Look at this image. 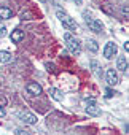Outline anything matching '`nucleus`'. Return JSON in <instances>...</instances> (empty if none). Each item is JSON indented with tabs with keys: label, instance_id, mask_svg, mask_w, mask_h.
Listing matches in <instances>:
<instances>
[{
	"label": "nucleus",
	"instance_id": "5",
	"mask_svg": "<svg viewBox=\"0 0 129 135\" xmlns=\"http://www.w3.org/2000/svg\"><path fill=\"white\" fill-rule=\"evenodd\" d=\"M116 52H118V46H116L113 41H108V43L105 45V48H104V56H105V59H112L113 56H116Z\"/></svg>",
	"mask_w": 129,
	"mask_h": 135
},
{
	"label": "nucleus",
	"instance_id": "22",
	"mask_svg": "<svg viewBox=\"0 0 129 135\" xmlns=\"http://www.w3.org/2000/svg\"><path fill=\"white\" fill-rule=\"evenodd\" d=\"M121 11H123V15L127 18V7H123V10H121Z\"/></svg>",
	"mask_w": 129,
	"mask_h": 135
},
{
	"label": "nucleus",
	"instance_id": "9",
	"mask_svg": "<svg viewBox=\"0 0 129 135\" xmlns=\"http://www.w3.org/2000/svg\"><path fill=\"white\" fill-rule=\"evenodd\" d=\"M11 41H15V43H19L22 38H24V32L22 30H19V29H16V30H13L11 32Z\"/></svg>",
	"mask_w": 129,
	"mask_h": 135
},
{
	"label": "nucleus",
	"instance_id": "3",
	"mask_svg": "<svg viewBox=\"0 0 129 135\" xmlns=\"http://www.w3.org/2000/svg\"><path fill=\"white\" fill-rule=\"evenodd\" d=\"M85 22H86V26H88L93 32L100 33V32L104 30V24H102L99 19H96V18H93V16H89V15H86V13H85Z\"/></svg>",
	"mask_w": 129,
	"mask_h": 135
},
{
	"label": "nucleus",
	"instance_id": "18",
	"mask_svg": "<svg viewBox=\"0 0 129 135\" xmlns=\"http://www.w3.org/2000/svg\"><path fill=\"white\" fill-rule=\"evenodd\" d=\"M16 135H30V132L22 130V129H16Z\"/></svg>",
	"mask_w": 129,
	"mask_h": 135
},
{
	"label": "nucleus",
	"instance_id": "4",
	"mask_svg": "<svg viewBox=\"0 0 129 135\" xmlns=\"http://www.w3.org/2000/svg\"><path fill=\"white\" fill-rule=\"evenodd\" d=\"M18 118L24 122V124H29V126H34V124H37V116L35 114H32V113H29V111H19L18 113Z\"/></svg>",
	"mask_w": 129,
	"mask_h": 135
},
{
	"label": "nucleus",
	"instance_id": "11",
	"mask_svg": "<svg viewBox=\"0 0 129 135\" xmlns=\"http://www.w3.org/2000/svg\"><path fill=\"white\" fill-rule=\"evenodd\" d=\"M49 94H51V97H53L54 100H57V102H61V100L64 99V94H62L59 89H56V88H51V89H49Z\"/></svg>",
	"mask_w": 129,
	"mask_h": 135
},
{
	"label": "nucleus",
	"instance_id": "23",
	"mask_svg": "<svg viewBox=\"0 0 129 135\" xmlns=\"http://www.w3.org/2000/svg\"><path fill=\"white\" fill-rule=\"evenodd\" d=\"M2 116H5V111H3V108H0V118Z\"/></svg>",
	"mask_w": 129,
	"mask_h": 135
},
{
	"label": "nucleus",
	"instance_id": "19",
	"mask_svg": "<svg viewBox=\"0 0 129 135\" xmlns=\"http://www.w3.org/2000/svg\"><path fill=\"white\" fill-rule=\"evenodd\" d=\"M113 94H115V92H112V89H107V91H105V97H107V99L113 97Z\"/></svg>",
	"mask_w": 129,
	"mask_h": 135
},
{
	"label": "nucleus",
	"instance_id": "12",
	"mask_svg": "<svg viewBox=\"0 0 129 135\" xmlns=\"http://www.w3.org/2000/svg\"><path fill=\"white\" fill-rule=\"evenodd\" d=\"M85 111H86L89 116H99V114H100V110H99V107H96V105L86 107V108H85Z\"/></svg>",
	"mask_w": 129,
	"mask_h": 135
},
{
	"label": "nucleus",
	"instance_id": "14",
	"mask_svg": "<svg viewBox=\"0 0 129 135\" xmlns=\"http://www.w3.org/2000/svg\"><path fill=\"white\" fill-rule=\"evenodd\" d=\"M91 72L96 75V76H100V72H99V69H100V67H99V62L97 60H91Z\"/></svg>",
	"mask_w": 129,
	"mask_h": 135
},
{
	"label": "nucleus",
	"instance_id": "24",
	"mask_svg": "<svg viewBox=\"0 0 129 135\" xmlns=\"http://www.w3.org/2000/svg\"><path fill=\"white\" fill-rule=\"evenodd\" d=\"M73 2H75L77 5H81V2H83V0H73Z\"/></svg>",
	"mask_w": 129,
	"mask_h": 135
},
{
	"label": "nucleus",
	"instance_id": "6",
	"mask_svg": "<svg viewBox=\"0 0 129 135\" xmlns=\"http://www.w3.org/2000/svg\"><path fill=\"white\" fill-rule=\"evenodd\" d=\"M105 78H107V84H108V86H116V84L119 83L118 73H116V70H113V69H108V70H107Z\"/></svg>",
	"mask_w": 129,
	"mask_h": 135
},
{
	"label": "nucleus",
	"instance_id": "16",
	"mask_svg": "<svg viewBox=\"0 0 129 135\" xmlns=\"http://www.w3.org/2000/svg\"><path fill=\"white\" fill-rule=\"evenodd\" d=\"M5 35H7V27H5L3 24H0V38L5 37Z\"/></svg>",
	"mask_w": 129,
	"mask_h": 135
},
{
	"label": "nucleus",
	"instance_id": "20",
	"mask_svg": "<svg viewBox=\"0 0 129 135\" xmlns=\"http://www.w3.org/2000/svg\"><path fill=\"white\" fill-rule=\"evenodd\" d=\"M86 103H88V107H91V105H96V100L94 99H86Z\"/></svg>",
	"mask_w": 129,
	"mask_h": 135
},
{
	"label": "nucleus",
	"instance_id": "1",
	"mask_svg": "<svg viewBox=\"0 0 129 135\" xmlns=\"http://www.w3.org/2000/svg\"><path fill=\"white\" fill-rule=\"evenodd\" d=\"M56 16L59 18V21H61V24H62V27L66 29V30H70V32H75L78 27H77V22H75V19L73 18H70L69 15H66L64 11H61V10H57L56 11Z\"/></svg>",
	"mask_w": 129,
	"mask_h": 135
},
{
	"label": "nucleus",
	"instance_id": "21",
	"mask_svg": "<svg viewBox=\"0 0 129 135\" xmlns=\"http://www.w3.org/2000/svg\"><path fill=\"white\" fill-rule=\"evenodd\" d=\"M123 48H124V51H126V52L129 51V41H127V40H126V43L123 45Z\"/></svg>",
	"mask_w": 129,
	"mask_h": 135
},
{
	"label": "nucleus",
	"instance_id": "17",
	"mask_svg": "<svg viewBox=\"0 0 129 135\" xmlns=\"http://www.w3.org/2000/svg\"><path fill=\"white\" fill-rule=\"evenodd\" d=\"M21 18H22V19H32V15H30L29 11H26V13L22 11V13H21Z\"/></svg>",
	"mask_w": 129,
	"mask_h": 135
},
{
	"label": "nucleus",
	"instance_id": "8",
	"mask_svg": "<svg viewBox=\"0 0 129 135\" xmlns=\"http://www.w3.org/2000/svg\"><path fill=\"white\" fill-rule=\"evenodd\" d=\"M116 69H118L119 72H123V73L127 72V59H126L124 56H119V57H118V60H116Z\"/></svg>",
	"mask_w": 129,
	"mask_h": 135
},
{
	"label": "nucleus",
	"instance_id": "7",
	"mask_svg": "<svg viewBox=\"0 0 129 135\" xmlns=\"http://www.w3.org/2000/svg\"><path fill=\"white\" fill-rule=\"evenodd\" d=\"M26 89H27V92H29L30 95H40V94L43 92V89H42V86H40L38 83H29V84L26 86Z\"/></svg>",
	"mask_w": 129,
	"mask_h": 135
},
{
	"label": "nucleus",
	"instance_id": "25",
	"mask_svg": "<svg viewBox=\"0 0 129 135\" xmlns=\"http://www.w3.org/2000/svg\"><path fill=\"white\" fill-rule=\"evenodd\" d=\"M38 2H46V0H38Z\"/></svg>",
	"mask_w": 129,
	"mask_h": 135
},
{
	"label": "nucleus",
	"instance_id": "2",
	"mask_svg": "<svg viewBox=\"0 0 129 135\" xmlns=\"http://www.w3.org/2000/svg\"><path fill=\"white\" fill-rule=\"evenodd\" d=\"M64 40H66V45H67V48H69V51H70L72 54L78 56V54L81 52V43H80L78 38H75V37H72L69 32H66V33H64Z\"/></svg>",
	"mask_w": 129,
	"mask_h": 135
},
{
	"label": "nucleus",
	"instance_id": "10",
	"mask_svg": "<svg viewBox=\"0 0 129 135\" xmlns=\"http://www.w3.org/2000/svg\"><path fill=\"white\" fill-rule=\"evenodd\" d=\"M11 16H13V13L8 7H0V18L2 19H11Z\"/></svg>",
	"mask_w": 129,
	"mask_h": 135
},
{
	"label": "nucleus",
	"instance_id": "15",
	"mask_svg": "<svg viewBox=\"0 0 129 135\" xmlns=\"http://www.w3.org/2000/svg\"><path fill=\"white\" fill-rule=\"evenodd\" d=\"M88 49H89L91 52H97V51H99L97 41H96V40H88Z\"/></svg>",
	"mask_w": 129,
	"mask_h": 135
},
{
	"label": "nucleus",
	"instance_id": "13",
	"mask_svg": "<svg viewBox=\"0 0 129 135\" xmlns=\"http://www.w3.org/2000/svg\"><path fill=\"white\" fill-rule=\"evenodd\" d=\"M11 60V54L8 51H0V64H7Z\"/></svg>",
	"mask_w": 129,
	"mask_h": 135
}]
</instances>
